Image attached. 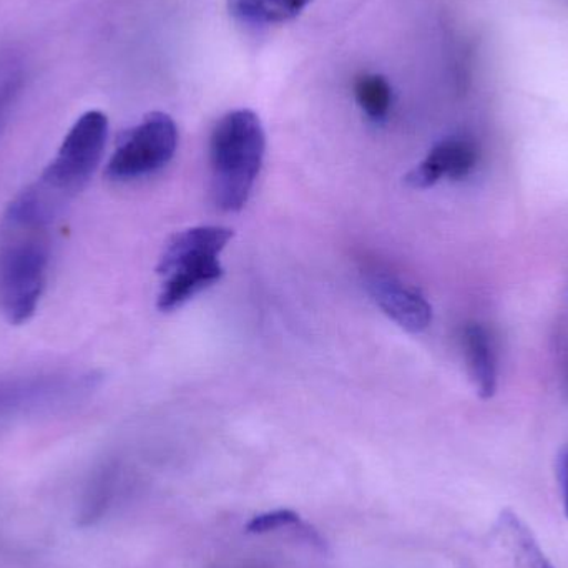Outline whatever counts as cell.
<instances>
[{
  "label": "cell",
  "mask_w": 568,
  "mask_h": 568,
  "mask_svg": "<svg viewBox=\"0 0 568 568\" xmlns=\"http://www.w3.org/2000/svg\"><path fill=\"white\" fill-rule=\"evenodd\" d=\"M357 103L373 120L386 119L393 103V90L383 75H363L354 87Z\"/></svg>",
  "instance_id": "11"
},
{
  "label": "cell",
  "mask_w": 568,
  "mask_h": 568,
  "mask_svg": "<svg viewBox=\"0 0 568 568\" xmlns=\"http://www.w3.org/2000/svg\"><path fill=\"white\" fill-rule=\"evenodd\" d=\"M313 0H229L233 17L253 26H272L296 19Z\"/></svg>",
  "instance_id": "10"
},
{
  "label": "cell",
  "mask_w": 568,
  "mask_h": 568,
  "mask_svg": "<svg viewBox=\"0 0 568 568\" xmlns=\"http://www.w3.org/2000/svg\"><path fill=\"white\" fill-rule=\"evenodd\" d=\"M300 524V514L291 509L273 510V513L260 514L246 524L245 530L248 534H268L283 527Z\"/></svg>",
  "instance_id": "13"
},
{
  "label": "cell",
  "mask_w": 568,
  "mask_h": 568,
  "mask_svg": "<svg viewBox=\"0 0 568 568\" xmlns=\"http://www.w3.org/2000/svg\"><path fill=\"white\" fill-rule=\"evenodd\" d=\"M467 369L483 399H489L497 389V361L489 331L480 324H469L463 334Z\"/></svg>",
  "instance_id": "9"
},
{
  "label": "cell",
  "mask_w": 568,
  "mask_h": 568,
  "mask_svg": "<svg viewBox=\"0 0 568 568\" xmlns=\"http://www.w3.org/2000/svg\"><path fill=\"white\" fill-rule=\"evenodd\" d=\"M266 136L253 110L226 113L210 139L213 202L222 212H240L248 202L265 159Z\"/></svg>",
  "instance_id": "2"
},
{
  "label": "cell",
  "mask_w": 568,
  "mask_h": 568,
  "mask_svg": "<svg viewBox=\"0 0 568 568\" xmlns=\"http://www.w3.org/2000/svg\"><path fill=\"white\" fill-rule=\"evenodd\" d=\"M477 149L464 136H449L437 143L426 159L410 170L406 183L414 190H426L443 179L463 180L477 165Z\"/></svg>",
  "instance_id": "8"
},
{
  "label": "cell",
  "mask_w": 568,
  "mask_h": 568,
  "mask_svg": "<svg viewBox=\"0 0 568 568\" xmlns=\"http://www.w3.org/2000/svg\"><path fill=\"white\" fill-rule=\"evenodd\" d=\"M89 377L65 373L30 374L0 381V416L72 397L82 390Z\"/></svg>",
  "instance_id": "7"
},
{
  "label": "cell",
  "mask_w": 568,
  "mask_h": 568,
  "mask_svg": "<svg viewBox=\"0 0 568 568\" xmlns=\"http://www.w3.org/2000/svg\"><path fill=\"white\" fill-rule=\"evenodd\" d=\"M55 206L29 186L16 196L0 225V311L12 324L36 314L50 268V223Z\"/></svg>",
  "instance_id": "1"
},
{
  "label": "cell",
  "mask_w": 568,
  "mask_h": 568,
  "mask_svg": "<svg viewBox=\"0 0 568 568\" xmlns=\"http://www.w3.org/2000/svg\"><path fill=\"white\" fill-rule=\"evenodd\" d=\"M366 287L383 313L407 333L419 334L429 327L433 307L416 287L383 272L371 273Z\"/></svg>",
  "instance_id": "6"
},
{
  "label": "cell",
  "mask_w": 568,
  "mask_h": 568,
  "mask_svg": "<svg viewBox=\"0 0 568 568\" xmlns=\"http://www.w3.org/2000/svg\"><path fill=\"white\" fill-rule=\"evenodd\" d=\"M176 146L179 129L172 116L149 113L139 125L122 133L106 165V176L113 182L145 179L169 165Z\"/></svg>",
  "instance_id": "5"
},
{
  "label": "cell",
  "mask_w": 568,
  "mask_h": 568,
  "mask_svg": "<svg viewBox=\"0 0 568 568\" xmlns=\"http://www.w3.org/2000/svg\"><path fill=\"white\" fill-rule=\"evenodd\" d=\"M106 136L109 119L99 110L83 113L73 123L59 152L36 183L37 190L55 209L85 189L102 160Z\"/></svg>",
  "instance_id": "4"
},
{
  "label": "cell",
  "mask_w": 568,
  "mask_h": 568,
  "mask_svg": "<svg viewBox=\"0 0 568 568\" xmlns=\"http://www.w3.org/2000/svg\"><path fill=\"white\" fill-rule=\"evenodd\" d=\"M560 483H562L564 509L568 519V453L560 463Z\"/></svg>",
  "instance_id": "14"
},
{
  "label": "cell",
  "mask_w": 568,
  "mask_h": 568,
  "mask_svg": "<svg viewBox=\"0 0 568 568\" xmlns=\"http://www.w3.org/2000/svg\"><path fill=\"white\" fill-rule=\"evenodd\" d=\"M233 239L225 226H196L170 240L156 273L162 276L159 310L182 307L186 301L222 280L220 255Z\"/></svg>",
  "instance_id": "3"
},
{
  "label": "cell",
  "mask_w": 568,
  "mask_h": 568,
  "mask_svg": "<svg viewBox=\"0 0 568 568\" xmlns=\"http://www.w3.org/2000/svg\"><path fill=\"white\" fill-rule=\"evenodd\" d=\"M503 523L506 524L513 534L514 542L519 547L526 562L532 568H554L552 564L546 559L540 547L534 540L532 534L527 527H524L514 516H504Z\"/></svg>",
  "instance_id": "12"
}]
</instances>
